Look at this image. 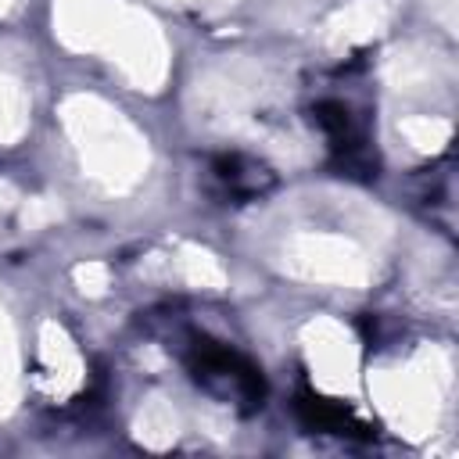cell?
<instances>
[{
	"mask_svg": "<svg viewBox=\"0 0 459 459\" xmlns=\"http://www.w3.org/2000/svg\"><path fill=\"white\" fill-rule=\"evenodd\" d=\"M186 369L190 377L226 405H237L240 412H255L265 405V377L262 369L233 351L230 344H219L212 337H194L186 348Z\"/></svg>",
	"mask_w": 459,
	"mask_h": 459,
	"instance_id": "6da1fadb",
	"label": "cell"
},
{
	"mask_svg": "<svg viewBox=\"0 0 459 459\" xmlns=\"http://www.w3.org/2000/svg\"><path fill=\"white\" fill-rule=\"evenodd\" d=\"M312 122L326 133L330 154H333L341 172L362 176V179L377 176V161H373V154L366 147V129L355 122V115H351V108L344 100H330V97L316 100L312 104Z\"/></svg>",
	"mask_w": 459,
	"mask_h": 459,
	"instance_id": "7a4b0ae2",
	"label": "cell"
},
{
	"mask_svg": "<svg viewBox=\"0 0 459 459\" xmlns=\"http://www.w3.org/2000/svg\"><path fill=\"white\" fill-rule=\"evenodd\" d=\"M294 412L298 420L308 427V430H319V434H344V437H373L369 423H362L348 405L341 402H330L308 387L298 391L294 398Z\"/></svg>",
	"mask_w": 459,
	"mask_h": 459,
	"instance_id": "3957f363",
	"label": "cell"
},
{
	"mask_svg": "<svg viewBox=\"0 0 459 459\" xmlns=\"http://www.w3.org/2000/svg\"><path fill=\"white\" fill-rule=\"evenodd\" d=\"M212 176H215V183L222 186V194L233 197V201L262 197V194L273 186L269 165L258 161V158H247V154H240V151L219 154V158L212 161Z\"/></svg>",
	"mask_w": 459,
	"mask_h": 459,
	"instance_id": "277c9868",
	"label": "cell"
}]
</instances>
